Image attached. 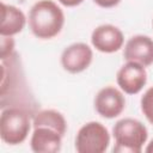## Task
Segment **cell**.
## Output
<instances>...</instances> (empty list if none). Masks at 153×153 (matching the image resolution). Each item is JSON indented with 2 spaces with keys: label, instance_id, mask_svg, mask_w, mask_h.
I'll list each match as a JSON object with an SVG mask.
<instances>
[{
  "label": "cell",
  "instance_id": "cell-11",
  "mask_svg": "<svg viewBox=\"0 0 153 153\" xmlns=\"http://www.w3.org/2000/svg\"><path fill=\"white\" fill-rule=\"evenodd\" d=\"M26 23L25 14L22 10L12 5H6L1 2V25L0 35L1 37H11L19 33Z\"/></svg>",
  "mask_w": 153,
  "mask_h": 153
},
{
  "label": "cell",
  "instance_id": "cell-1",
  "mask_svg": "<svg viewBox=\"0 0 153 153\" xmlns=\"http://www.w3.org/2000/svg\"><path fill=\"white\" fill-rule=\"evenodd\" d=\"M65 24L62 10L51 0L36 2L29 13V26L32 33L41 39H50L60 33Z\"/></svg>",
  "mask_w": 153,
  "mask_h": 153
},
{
  "label": "cell",
  "instance_id": "cell-13",
  "mask_svg": "<svg viewBox=\"0 0 153 153\" xmlns=\"http://www.w3.org/2000/svg\"><path fill=\"white\" fill-rule=\"evenodd\" d=\"M141 110L146 118L153 124V87H149L141 98Z\"/></svg>",
  "mask_w": 153,
  "mask_h": 153
},
{
  "label": "cell",
  "instance_id": "cell-16",
  "mask_svg": "<svg viewBox=\"0 0 153 153\" xmlns=\"http://www.w3.org/2000/svg\"><path fill=\"white\" fill-rule=\"evenodd\" d=\"M146 152H153V140L151 141V143H149V146L146 148Z\"/></svg>",
  "mask_w": 153,
  "mask_h": 153
},
{
  "label": "cell",
  "instance_id": "cell-2",
  "mask_svg": "<svg viewBox=\"0 0 153 153\" xmlns=\"http://www.w3.org/2000/svg\"><path fill=\"white\" fill-rule=\"evenodd\" d=\"M115 137L114 152L140 153L147 141V128L135 118H122L112 128Z\"/></svg>",
  "mask_w": 153,
  "mask_h": 153
},
{
  "label": "cell",
  "instance_id": "cell-7",
  "mask_svg": "<svg viewBox=\"0 0 153 153\" xmlns=\"http://www.w3.org/2000/svg\"><path fill=\"white\" fill-rule=\"evenodd\" d=\"M147 82V73L142 65L128 61L117 72V84L128 94L139 93Z\"/></svg>",
  "mask_w": 153,
  "mask_h": 153
},
{
  "label": "cell",
  "instance_id": "cell-5",
  "mask_svg": "<svg viewBox=\"0 0 153 153\" xmlns=\"http://www.w3.org/2000/svg\"><path fill=\"white\" fill-rule=\"evenodd\" d=\"M126 108V98L121 91L112 86L99 90L94 98L96 111L105 118H115L122 114Z\"/></svg>",
  "mask_w": 153,
  "mask_h": 153
},
{
  "label": "cell",
  "instance_id": "cell-3",
  "mask_svg": "<svg viewBox=\"0 0 153 153\" xmlns=\"http://www.w3.org/2000/svg\"><path fill=\"white\" fill-rule=\"evenodd\" d=\"M31 128L29 114L19 108L5 109L0 117V135L8 145H19L25 141Z\"/></svg>",
  "mask_w": 153,
  "mask_h": 153
},
{
  "label": "cell",
  "instance_id": "cell-12",
  "mask_svg": "<svg viewBox=\"0 0 153 153\" xmlns=\"http://www.w3.org/2000/svg\"><path fill=\"white\" fill-rule=\"evenodd\" d=\"M33 128L37 127H47L50 129L56 130L57 133H60L62 136L65 135L66 130H67V123L66 120L63 117V115L56 110H42L39 112H37L33 117Z\"/></svg>",
  "mask_w": 153,
  "mask_h": 153
},
{
  "label": "cell",
  "instance_id": "cell-9",
  "mask_svg": "<svg viewBox=\"0 0 153 153\" xmlns=\"http://www.w3.org/2000/svg\"><path fill=\"white\" fill-rule=\"evenodd\" d=\"M123 56L127 61L136 62L143 67L153 63V39L145 35H136L129 38L124 47Z\"/></svg>",
  "mask_w": 153,
  "mask_h": 153
},
{
  "label": "cell",
  "instance_id": "cell-6",
  "mask_svg": "<svg viewBox=\"0 0 153 153\" xmlns=\"http://www.w3.org/2000/svg\"><path fill=\"white\" fill-rule=\"evenodd\" d=\"M93 59L92 49L85 43H73L67 47L61 55V65L65 71L76 74L88 68Z\"/></svg>",
  "mask_w": 153,
  "mask_h": 153
},
{
  "label": "cell",
  "instance_id": "cell-10",
  "mask_svg": "<svg viewBox=\"0 0 153 153\" xmlns=\"http://www.w3.org/2000/svg\"><path fill=\"white\" fill-rule=\"evenodd\" d=\"M62 135L47 127L33 128L30 140L31 149L36 153H57L61 149Z\"/></svg>",
  "mask_w": 153,
  "mask_h": 153
},
{
  "label": "cell",
  "instance_id": "cell-8",
  "mask_svg": "<svg viewBox=\"0 0 153 153\" xmlns=\"http://www.w3.org/2000/svg\"><path fill=\"white\" fill-rule=\"evenodd\" d=\"M91 42L97 50L111 54L122 48L124 37L122 31L117 26L111 24H104L93 30Z\"/></svg>",
  "mask_w": 153,
  "mask_h": 153
},
{
  "label": "cell",
  "instance_id": "cell-14",
  "mask_svg": "<svg viewBox=\"0 0 153 153\" xmlns=\"http://www.w3.org/2000/svg\"><path fill=\"white\" fill-rule=\"evenodd\" d=\"M98 6L103 7V8H111V7H115L117 6L121 0H93Z\"/></svg>",
  "mask_w": 153,
  "mask_h": 153
},
{
  "label": "cell",
  "instance_id": "cell-4",
  "mask_svg": "<svg viewBox=\"0 0 153 153\" xmlns=\"http://www.w3.org/2000/svg\"><path fill=\"white\" fill-rule=\"evenodd\" d=\"M110 143L108 129L99 122L84 124L75 137V149L78 153H103Z\"/></svg>",
  "mask_w": 153,
  "mask_h": 153
},
{
  "label": "cell",
  "instance_id": "cell-15",
  "mask_svg": "<svg viewBox=\"0 0 153 153\" xmlns=\"http://www.w3.org/2000/svg\"><path fill=\"white\" fill-rule=\"evenodd\" d=\"M63 6L66 7H74V6H78L80 5L84 0H59Z\"/></svg>",
  "mask_w": 153,
  "mask_h": 153
}]
</instances>
